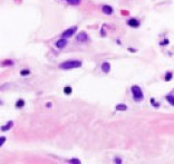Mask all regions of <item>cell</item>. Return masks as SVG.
<instances>
[{"instance_id":"6da1fadb","label":"cell","mask_w":174,"mask_h":164,"mask_svg":"<svg viewBox=\"0 0 174 164\" xmlns=\"http://www.w3.org/2000/svg\"><path fill=\"white\" fill-rule=\"evenodd\" d=\"M81 62L79 60H69V62H65L60 64L61 69H72V68H77V67H81Z\"/></svg>"},{"instance_id":"7a4b0ae2","label":"cell","mask_w":174,"mask_h":164,"mask_svg":"<svg viewBox=\"0 0 174 164\" xmlns=\"http://www.w3.org/2000/svg\"><path fill=\"white\" fill-rule=\"evenodd\" d=\"M132 93H133V96H134V99L135 101H142L143 99V93H142L141 88L138 86H133L132 88Z\"/></svg>"},{"instance_id":"3957f363","label":"cell","mask_w":174,"mask_h":164,"mask_svg":"<svg viewBox=\"0 0 174 164\" xmlns=\"http://www.w3.org/2000/svg\"><path fill=\"white\" fill-rule=\"evenodd\" d=\"M76 31V28H70V29H67L63 33V37L64 38H68V37H72L73 34Z\"/></svg>"},{"instance_id":"277c9868","label":"cell","mask_w":174,"mask_h":164,"mask_svg":"<svg viewBox=\"0 0 174 164\" xmlns=\"http://www.w3.org/2000/svg\"><path fill=\"white\" fill-rule=\"evenodd\" d=\"M87 40H88V36H87L85 33H81L78 36H77V41L84 42V41H87Z\"/></svg>"},{"instance_id":"5b68a950","label":"cell","mask_w":174,"mask_h":164,"mask_svg":"<svg viewBox=\"0 0 174 164\" xmlns=\"http://www.w3.org/2000/svg\"><path fill=\"white\" fill-rule=\"evenodd\" d=\"M102 70L104 73H108L109 70H111V65H109L108 63H103L102 64Z\"/></svg>"},{"instance_id":"8992f818","label":"cell","mask_w":174,"mask_h":164,"mask_svg":"<svg viewBox=\"0 0 174 164\" xmlns=\"http://www.w3.org/2000/svg\"><path fill=\"white\" fill-rule=\"evenodd\" d=\"M66 45H67V41H66V39H60V40H58L56 42V46L58 47V48H64Z\"/></svg>"},{"instance_id":"52a82bcc","label":"cell","mask_w":174,"mask_h":164,"mask_svg":"<svg viewBox=\"0 0 174 164\" xmlns=\"http://www.w3.org/2000/svg\"><path fill=\"white\" fill-rule=\"evenodd\" d=\"M103 13H106V15H111V13H113V8L111 6H104L103 7Z\"/></svg>"},{"instance_id":"ba28073f","label":"cell","mask_w":174,"mask_h":164,"mask_svg":"<svg viewBox=\"0 0 174 164\" xmlns=\"http://www.w3.org/2000/svg\"><path fill=\"white\" fill-rule=\"evenodd\" d=\"M127 24L130 26H132V27H138L140 26V22H138L137 20H135V19H131V20L127 21Z\"/></svg>"},{"instance_id":"9c48e42d","label":"cell","mask_w":174,"mask_h":164,"mask_svg":"<svg viewBox=\"0 0 174 164\" xmlns=\"http://www.w3.org/2000/svg\"><path fill=\"white\" fill-rule=\"evenodd\" d=\"M12 126V122H9L8 125H4V126L1 127V131H8V130H10Z\"/></svg>"},{"instance_id":"30bf717a","label":"cell","mask_w":174,"mask_h":164,"mask_svg":"<svg viewBox=\"0 0 174 164\" xmlns=\"http://www.w3.org/2000/svg\"><path fill=\"white\" fill-rule=\"evenodd\" d=\"M116 110H117V111H126V110H127V107H126V105H124V104H123V105L119 104V105L116 106Z\"/></svg>"},{"instance_id":"8fae6325","label":"cell","mask_w":174,"mask_h":164,"mask_svg":"<svg viewBox=\"0 0 174 164\" xmlns=\"http://www.w3.org/2000/svg\"><path fill=\"white\" fill-rule=\"evenodd\" d=\"M68 2L70 4H81V0H68Z\"/></svg>"},{"instance_id":"7c38bea8","label":"cell","mask_w":174,"mask_h":164,"mask_svg":"<svg viewBox=\"0 0 174 164\" xmlns=\"http://www.w3.org/2000/svg\"><path fill=\"white\" fill-rule=\"evenodd\" d=\"M64 92H65V94H72V87H65V89H64Z\"/></svg>"},{"instance_id":"4fadbf2b","label":"cell","mask_w":174,"mask_h":164,"mask_svg":"<svg viewBox=\"0 0 174 164\" xmlns=\"http://www.w3.org/2000/svg\"><path fill=\"white\" fill-rule=\"evenodd\" d=\"M167 101L170 102L171 105H173L174 104V99H173V95H170V96H167Z\"/></svg>"},{"instance_id":"5bb4252c","label":"cell","mask_w":174,"mask_h":164,"mask_svg":"<svg viewBox=\"0 0 174 164\" xmlns=\"http://www.w3.org/2000/svg\"><path fill=\"white\" fill-rule=\"evenodd\" d=\"M24 104H25V102L22 101V99H20V101H18V103H17V107H19V108H20V107L24 106Z\"/></svg>"},{"instance_id":"9a60e30c","label":"cell","mask_w":174,"mask_h":164,"mask_svg":"<svg viewBox=\"0 0 174 164\" xmlns=\"http://www.w3.org/2000/svg\"><path fill=\"white\" fill-rule=\"evenodd\" d=\"M171 78H172V74L169 73V74H166L165 76V81H171Z\"/></svg>"},{"instance_id":"2e32d148","label":"cell","mask_w":174,"mask_h":164,"mask_svg":"<svg viewBox=\"0 0 174 164\" xmlns=\"http://www.w3.org/2000/svg\"><path fill=\"white\" fill-rule=\"evenodd\" d=\"M4 141H6V137H4V136H1V137H0V146L4 143Z\"/></svg>"},{"instance_id":"e0dca14e","label":"cell","mask_w":174,"mask_h":164,"mask_svg":"<svg viewBox=\"0 0 174 164\" xmlns=\"http://www.w3.org/2000/svg\"><path fill=\"white\" fill-rule=\"evenodd\" d=\"M7 63H2V66H6V65H12V62L11 60H6Z\"/></svg>"},{"instance_id":"ac0fdd59","label":"cell","mask_w":174,"mask_h":164,"mask_svg":"<svg viewBox=\"0 0 174 164\" xmlns=\"http://www.w3.org/2000/svg\"><path fill=\"white\" fill-rule=\"evenodd\" d=\"M20 74L21 75H28L29 74V70H27V69H26V70H21Z\"/></svg>"},{"instance_id":"d6986e66","label":"cell","mask_w":174,"mask_h":164,"mask_svg":"<svg viewBox=\"0 0 174 164\" xmlns=\"http://www.w3.org/2000/svg\"><path fill=\"white\" fill-rule=\"evenodd\" d=\"M69 162H70V163H81V161L79 160H76V159H74V160H72V161H69Z\"/></svg>"},{"instance_id":"ffe728a7","label":"cell","mask_w":174,"mask_h":164,"mask_svg":"<svg viewBox=\"0 0 174 164\" xmlns=\"http://www.w3.org/2000/svg\"><path fill=\"white\" fill-rule=\"evenodd\" d=\"M121 162H122V161L119 160V159H116V163H121Z\"/></svg>"}]
</instances>
